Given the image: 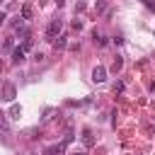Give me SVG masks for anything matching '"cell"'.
Listing matches in <instances>:
<instances>
[{
	"label": "cell",
	"mask_w": 155,
	"mask_h": 155,
	"mask_svg": "<svg viewBox=\"0 0 155 155\" xmlns=\"http://www.w3.org/2000/svg\"><path fill=\"white\" fill-rule=\"evenodd\" d=\"M63 148H65L63 143H61V145H53V148H46V150H44V155H58Z\"/></svg>",
	"instance_id": "cell-12"
},
{
	"label": "cell",
	"mask_w": 155,
	"mask_h": 155,
	"mask_svg": "<svg viewBox=\"0 0 155 155\" xmlns=\"http://www.w3.org/2000/svg\"><path fill=\"white\" fill-rule=\"evenodd\" d=\"M73 155H85V153H73Z\"/></svg>",
	"instance_id": "cell-20"
},
{
	"label": "cell",
	"mask_w": 155,
	"mask_h": 155,
	"mask_svg": "<svg viewBox=\"0 0 155 155\" xmlns=\"http://www.w3.org/2000/svg\"><path fill=\"white\" fill-rule=\"evenodd\" d=\"M82 143H85L87 148L94 143V138H92V131H90V128H85V131H82Z\"/></svg>",
	"instance_id": "cell-8"
},
{
	"label": "cell",
	"mask_w": 155,
	"mask_h": 155,
	"mask_svg": "<svg viewBox=\"0 0 155 155\" xmlns=\"http://www.w3.org/2000/svg\"><path fill=\"white\" fill-rule=\"evenodd\" d=\"M24 53H27V48H24V46H17V48L12 51V63H15V65H19V63L24 61Z\"/></svg>",
	"instance_id": "cell-4"
},
{
	"label": "cell",
	"mask_w": 155,
	"mask_h": 155,
	"mask_svg": "<svg viewBox=\"0 0 155 155\" xmlns=\"http://www.w3.org/2000/svg\"><path fill=\"white\" fill-rule=\"evenodd\" d=\"M61 29H63V19H51V24H48V29H46V36H48V39H56V36L61 34Z\"/></svg>",
	"instance_id": "cell-2"
},
{
	"label": "cell",
	"mask_w": 155,
	"mask_h": 155,
	"mask_svg": "<svg viewBox=\"0 0 155 155\" xmlns=\"http://www.w3.org/2000/svg\"><path fill=\"white\" fill-rule=\"evenodd\" d=\"M121 92H124V82H121V80H119V82H116V85H114V94H121Z\"/></svg>",
	"instance_id": "cell-14"
},
{
	"label": "cell",
	"mask_w": 155,
	"mask_h": 155,
	"mask_svg": "<svg viewBox=\"0 0 155 155\" xmlns=\"http://www.w3.org/2000/svg\"><path fill=\"white\" fill-rule=\"evenodd\" d=\"M143 5H145V7H150V10H155V0H143Z\"/></svg>",
	"instance_id": "cell-16"
},
{
	"label": "cell",
	"mask_w": 155,
	"mask_h": 155,
	"mask_svg": "<svg viewBox=\"0 0 155 155\" xmlns=\"http://www.w3.org/2000/svg\"><path fill=\"white\" fill-rule=\"evenodd\" d=\"M73 27L75 29H82V19H73Z\"/></svg>",
	"instance_id": "cell-17"
},
{
	"label": "cell",
	"mask_w": 155,
	"mask_h": 155,
	"mask_svg": "<svg viewBox=\"0 0 155 155\" xmlns=\"http://www.w3.org/2000/svg\"><path fill=\"white\" fill-rule=\"evenodd\" d=\"M94 10H97L99 15H104V12H107V0H97V2H94Z\"/></svg>",
	"instance_id": "cell-13"
},
{
	"label": "cell",
	"mask_w": 155,
	"mask_h": 155,
	"mask_svg": "<svg viewBox=\"0 0 155 155\" xmlns=\"http://www.w3.org/2000/svg\"><path fill=\"white\" fill-rule=\"evenodd\" d=\"M121 68H124V58H121V56H116V58H114V63H111V70H114V73H119Z\"/></svg>",
	"instance_id": "cell-10"
},
{
	"label": "cell",
	"mask_w": 155,
	"mask_h": 155,
	"mask_svg": "<svg viewBox=\"0 0 155 155\" xmlns=\"http://www.w3.org/2000/svg\"><path fill=\"white\" fill-rule=\"evenodd\" d=\"M0 2H5V0H0Z\"/></svg>",
	"instance_id": "cell-22"
},
{
	"label": "cell",
	"mask_w": 155,
	"mask_h": 155,
	"mask_svg": "<svg viewBox=\"0 0 155 155\" xmlns=\"http://www.w3.org/2000/svg\"><path fill=\"white\" fill-rule=\"evenodd\" d=\"M56 5H58V7H63V5H65V0H56Z\"/></svg>",
	"instance_id": "cell-19"
},
{
	"label": "cell",
	"mask_w": 155,
	"mask_h": 155,
	"mask_svg": "<svg viewBox=\"0 0 155 155\" xmlns=\"http://www.w3.org/2000/svg\"><path fill=\"white\" fill-rule=\"evenodd\" d=\"M19 15H22L24 19H34V5H31V2H24V5H22V12H19Z\"/></svg>",
	"instance_id": "cell-5"
},
{
	"label": "cell",
	"mask_w": 155,
	"mask_h": 155,
	"mask_svg": "<svg viewBox=\"0 0 155 155\" xmlns=\"http://www.w3.org/2000/svg\"><path fill=\"white\" fill-rule=\"evenodd\" d=\"M53 46H56V48H65V46H68V36L61 34L58 39H53Z\"/></svg>",
	"instance_id": "cell-7"
},
{
	"label": "cell",
	"mask_w": 155,
	"mask_h": 155,
	"mask_svg": "<svg viewBox=\"0 0 155 155\" xmlns=\"http://www.w3.org/2000/svg\"><path fill=\"white\" fill-rule=\"evenodd\" d=\"M92 41H94L97 46H107V36H102L99 31H94V34H92Z\"/></svg>",
	"instance_id": "cell-9"
},
{
	"label": "cell",
	"mask_w": 155,
	"mask_h": 155,
	"mask_svg": "<svg viewBox=\"0 0 155 155\" xmlns=\"http://www.w3.org/2000/svg\"><path fill=\"white\" fill-rule=\"evenodd\" d=\"M2 46H5V51H12V46H15V41H12V39H5V44H2Z\"/></svg>",
	"instance_id": "cell-15"
},
{
	"label": "cell",
	"mask_w": 155,
	"mask_h": 155,
	"mask_svg": "<svg viewBox=\"0 0 155 155\" xmlns=\"http://www.w3.org/2000/svg\"><path fill=\"white\" fill-rule=\"evenodd\" d=\"M92 80L94 82H104L107 80V68L104 65H94L92 68Z\"/></svg>",
	"instance_id": "cell-3"
},
{
	"label": "cell",
	"mask_w": 155,
	"mask_h": 155,
	"mask_svg": "<svg viewBox=\"0 0 155 155\" xmlns=\"http://www.w3.org/2000/svg\"><path fill=\"white\" fill-rule=\"evenodd\" d=\"M0 73H2V63H0Z\"/></svg>",
	"instance_id": "cell-21"
},
{
	"label": "cell",
	"mask_w": 155,
	"mask_h": 155,
	"mask_svg": "<svg viewBox=\"0 0 155 155\" xmlns=\"http://www.w3.org/2000/svg\"><path fill=\"white\" fill-rule=\"evenodd\" d=\"M19 114H22V107L19 104H12L10 107V119H19Z\"/></svg>",
	"instance_id": "cell-11"
},
{
	"label": "cell",
	"mask_w": 155,
	"mask_h": 155,
	"mask_svg": "<svg viewBox=\"0 0 155 155\" xmlns=\"http://www.w3.org/2000/svg\"><path fill=\"white\" fill-rule=\"evenodd\" d=\"M5 24V12H0V27Z\"/></svg>",
	"instance_id": "cell-18"
},
{
	"label": "cell",
	"mask_w": 155,
	"mask_h": 155,
	"mask_svg": "<svg viewBox=\"0 0 155 155\" xmlns=\"http://www.w3.org/2000/svg\"><path fill=\"white\" fill-rule=\"evenodd\" d=\"M15 97H17V87L12 82H5L2 85V92H0V99L2 102H15Z\"/></svg>",
	"instance_id": "cell-1"
},
{
	"label": "cell",
	"mask_w": 155,
	"mask_h": 155,
	"mask_svg": "<svg viewBox=\"0 0 155 155\" xmlns=\"http://www.w3.org/2000/svg\"><path fill=\"white\" fill-rule=\"evenodd\" d=\"M10 116L5 114V111H0V131L2 133H10V121H7Z\"/></svg>",
	"instance_id": "cell-6"
}]
</instances>
